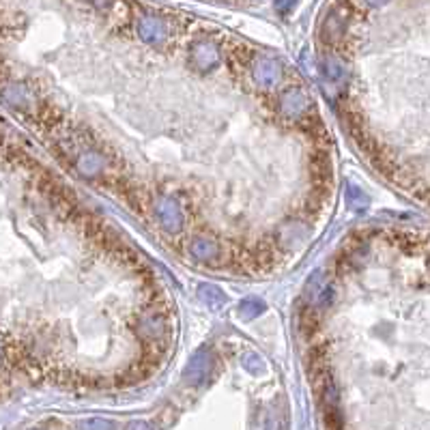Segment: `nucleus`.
<instances>
[{
	"label": "nucleus",
	"mask_w": 430,
	"mask_h": 430,
	"mask_svg": "<svg viewBox=\"0 0 430 430\" xmlns=\"http://www.w3.org/2000/svg\"><path fill=\"white\" fill-rule=\"evenodd\" d=\"M350 18V5L348 3H336L327 11V15L321 22V39L325 44H336L344 37L346 26Z\"/></svg>",
	"instance_id": "f257e3e1"
},
{
	"label": "nucleus",
	"mask_w": 430,
	"mask_h": 430,
	"mask_svg": "<svg viewBox=\"0 0 430 430\" xmlns=\"http://www.w3.org/2000/svg\"><path fill=\"white\" fill-rule=\"evenodd\" d=\"M153 209H155V215H158L160 224L164 230L168 232H179L185 224V215H183V209L181 205L177 203V198L172 196H160L155 198L153 203Z\"/></svg>",
	"instance_id": "f03ea898"
},
{
	"label": "nucleus",
	"mask_w": 430,
	"mask_h": 430,
	"mask_svg": "<svg viewBox=\"0 0 430 430\" xmlns=\"http://www.w3.org/2000/svg\"><path fill=\"white\" fill-rule=\"evenodd\" d=\"M252 73V80L256 82V87L260 89H276L280 84V77H282V67L276 58H269V56H258L250 69Z\"/></svg>",
	"instance_id": "7ed1b4c3"
},
{
	"label": "nucleus",
	"mask_w": 430,
	"mask_h": 430,
	"mask_svg": "<svg viewBox=\"0 0 430 430\" xmlns=\"http://www.w3.org/2000/svg\"><path fill=\"white\" fill-rule=\"evenodd\" d=\"M211 370H213V353L203 346L198 348L196 353H194V358L189 360L187 368L183 370V379L189 383V385H203L209 381L211 377Z\"/></svg>",
	"instance_id": "20e7f679"
},
{
	"label": "nucleus",
	"mask_w": 430,
	"mask_h": 430,
	"mask_svg": "<svg viewBox=\"0 0 430 430\" xmlns=\"http://www.w3.org/2000/svg\"><path fill=\"white\" fill-rule=\"evenodd\" d=\"M136 30H138V37L142 39V42L151 44V46H158V44L166 42V37L170 32L168 22L158 18V15H140Z\"/></svg>",
	"instance_id": "39448f33"
},
{
	"label": "nucleus",
	"mask_w": 430,
	"mask_h": 430,
	"mask_svg": "<svg viewBox=\"0 0 430 430\" xmlns=\"http://www.w3.org/2000/svg\"><path fill=\"white\" fill-rule=\"evenodd\" d=\"M278 103H280L282 116H286V119H299V116L308 110L310 99H308V95L299 87H291V89L280 93Z\"/></svg>",
	"instance_id": "423d86ee"
},
{
	"label": "nucleus",
	"mask_w": 430,
	"mask_h": 430,
	"mask_svg": "<svg viewBox=\"0 0 430 430\" xmlns=\"http://www.w3.org/2000/svg\"><path fill=\"white\" fill-rule=\"evenodd\" d=\"M191 61L198 71H209L220 65V52L209 39H201L191 46Z\"/></svg>",
	"instance_id": "0eeeda50"
},
{
	"label": "nucleus",
	"mask_w": 430,
	"mask_h": 430,
	"mask_svg": "<svg viewBox=\"0 0 430 430\" xmlns=\"http://www.w3.org/2000/svg\"><path fill=\"white\" fill-rule=\"evenodd\" d=\"M75 168L87 177H97L108 168V162H106L103 155H99L95 151H82L75 160Z\"/></svg>",
	"instance_id": "6e6552de"
},
{
	"label": "nucleus",
	"mask_w": 430,
	"mask_h": 430,
	"mask_svg": "<svg viewBox=\"0 0 430 430\" xmlns=\"http://www.w3.org/2000/svg\"><path fill=\"white\" fill-rule=\"evenodd\" d=\"M189 254L196 258V260H217L220 258V244H215L213 239L209 237H196L191 244H189Z\"/></svg>",
	"instance_id": "1a4fd4ad"
},
{
	"label": "nucleus",
	"mask_w": 430,
	"mask_h": 430,
	"mask_svg": "<svg viewBox=\"0 0 430 430\" xmlns=\"http://www.w3.org/2000/svg\"><path fill=\"white\" fill-rule=\"evenodd\" d=\"M140 331L144 338H153V340H158L160 336L166 334L168 325H166V319L164 315H160V312H151V315H144L138 323Z\"/></svg>",
	"instance_id": "9d476101"
},
{
	"label": "nucleus",
	"mask_w": 430,
	"mask_h": 430,
	"mask_svg": "<svg viewBox=\"0 0 430 430\" xmlns=\"http://www.w3.org/2000/svg\"><path fill=\"white\" fill-rule=\"evenodd\" d=\"M198 297L211 310H220L224 305V301H226L224 293L217 286H213V284H201L198 286Z\"/></svg>",
	"instance_id": "9b49d317"
},
{
	"label": "nucleus",
	"mask_w": 430,
	"mask_h": 430,
	"mask_svg": "<svg viewBox=\"0 0 430 430\" xmlns=\"http://www.w3.org/2000/svg\"><path fill=\"white\" fill-rule=\"evenodd\" d=\"M368 205H370V201H368V196H366V191H362L358 185H348V187H346V207H348L350 211L362 213V211L368 209Z\"/></svg>",
	"instance_id": "f8f14e48"
},
{
	"label": "nucleus",
	"mask_w": 430,
	"mask_h": 430,
	"mask_svg": "<svg viewBox=\"0 0 430 430\" xmlns=\"http://www.w3.org/2000/svg\"><path fill=\"white\" fill-rule=\"evenodd\" d=\"M323 67H325V75L329 77V80H342V77L346 75V69H344V65L340 63V58L338 56H334V54H327L325 56V61H323Z\"/></svg>",
	"instance_id": "ddd939ff"
},
{
	"label": "nucleus",
	"mask_w": 430,
	"mask_h": 430,
	"mask_svg": "<svg viewBox=\"0 0 430 430\" xmlns=\"http://www.w3.org/2000/svg\"><path fill=\"white\" fill-rule=\"evenodd\" d=\"M260 312H265V303L260 299H246L239 305V315L244 319H256Z\"/></svg>",
	"instance_id": "4468645a"
},
{
	"label": "nucleus",
	"mask_w": 430,
	"mask_h": 430,
	"mask_svg": "<svg viewBox=\"0 0 430 430\" xmlns=\"http://www.w3.org/2000/svg\"><path fill=\"white\" fill-rule=\"evenodd\" d=\"M244 366H246L248 372H252L256 377L263 374V370H265V362H263V358L258 353H246L244 355Z\"/></svg>",
	"instance_id": "2eb2a0df"
},
{
	"label": "nucleus",
	"mask_w": 430,
	"mask_h": 430,
	"mask_svg": "<svg viewBox=\"0 0 430 430\" xmlns=\"http://www.w3.org/2000/svg\"><path fill=\"white\" fill-rule=\"evenodd\" d=\"M299 63H301V67H303L308 73H315V65H312V61H310V52H303L301 58H299Z\"/></svg>",
	"instance_id": "dca6fc26"
},
{
	"label": "nucleus",
	"mask_w": 430,
	"mask_h": 430,
	"mask_svg": "<svg viewBox=\"0 0 430 430\" xmlns=\"http://www.w3.org/2000/svg\"><path fill=\"white\" fill-rule=\"evenodd\" d=\"M297 3V0H278V11H282V13H286V11H291L293 9V5Z\"/></svg>",
	"instance_id": "f3484780"
},
{
	"label": "nucleus",
	"mask_w": 430,
	"mask_h": 430,
	"mask_svg": "<svg viewBox=\"0 0 430 430\" xmlns=\"http://www.w3.org/2000/svg\"><path fill=\"white\" fill-rule=\"evenodd\" d=\"M366 5H370V7H381V5H385V3H389V0H364Z\"/></svg>",
	"instance_id": "a211bd4d"
}]
</instances>
